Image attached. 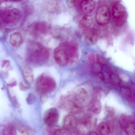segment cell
<instances>
[{"instance_id": "obj_21", "label": "cell", "mask_w": 135, "mask_h": 135, "mask_svg": "<svg viewBox=\"0 0 135 135\" xmlns=\"http://www.w3.org/2000/svg\"><path fill=\"white\" fill-rule=\"evenodd\" d=\"M19 129L21 135H35L34 131L30 128L22 126Z\"/></svg>"}, {"instance_id": "obj_27", "label": "cell", "mask_w": 135, "mask_h": 135, "mask_svg": "<svg viewBox=\"0 0 135 135\" xmlns=\"http://www.w3.org/2000/svg\"><path fill=\"white\" fill-rule=\"evenodd\" d=\"M9 61L7 60H4L2 61L1 62V66L2 68H3L5 66H6L9 63Z\"/></svg>"}, {"instance_id": "obj_13", "label": "cell", "mask_w": 135, "mask_h": 135, "mask_svg": "<svg viewBox=\"0 0 135 135\" xmlns=\"http://www.w3.org/2000/svg\"><path fill=\"white\" fill-rule=\"evenodd\" d=\"M22 40V37L21 33L16 32L11 35L9 41L11 45L13 47H16L21 45Z\"/></svg>"}, {"instance_id": "obj_1", "label": "cell", "mask_w": 135, "mask_h": 135, "mask_svg": "<svg viewBox=\"0 0 135 135\" xmlns=\"http://www.w3.org/2000/svg\"><path fill=\"white\" fill-rule=\"evenodd\" d=\"M49 56V52L46 48L41 44L35 43L31 47L28 60L33 64L41 65L47 61Z\"/></svg>"}, {"instance_id": "obj_26", "label": "cell", "mask_w": 135, "mask_h": 135, "mask_svg": "<svg viewBox=\"0 0 135 135\" xmlns=\"http://www.w3.org/2000/svg\"><path fill=\"white\" fill-rule=\"evenodd\" d=\"M12 100L15 107L17 108H19L20 107V105L18 102L16 97L13 96L12 97Z\"/></svg>"}, {"instance_id": "obj_30", "label": "cell", "mask_w": 135, "mask_h": 135, "mask_svg": "<svg viewBox=\"0 0 135 135\" xmlns=\"http://www.w3.org/2000/svg\"><path fill=\"white\" fill-rule=\"evenodd\" d=\"M88 135H99L98 134L94 131H91L90 132Z\"/></svg>"}, {"instance_id": "obj_23", "label": "cell", "mask_w": 135, "mask_h": 135, "mask_svg": "<svg viewBox=\"0 0 135 135\" xmlns=\"http://www.w3.org/2000/svg\"><path fill=\"white\" fill-rule=\"evenodd\" d=\"M54 135H70L67 131L63 129H59L56 131Z\"/></svg>"}, {"instance_id": "obj_20", "label": "cell", "mask_w": 135, "mask_h": 135, "mask_svg": "<svg viewBox=\"0 0 135 135\" xmlns=\"http://www.w3.org/2000/svg\"><path fill=\"white\" fill-rule=\"evenodd\" d=\"M123 131L127 135H135L134 122L133 121L130 122Z\"/></svg>"}, {"instance_id": "obj_17", "label": "cell", "mask_w": 135, "mask_h": 135, "mask_svg": "<svg viewBox=\"0 0 135 135\" xmlns=\"http://www.w3.org/2000/svg\"><path fill=\"white\" fill-rule=\"evenodd\" d=\"M132 120L129 116L124 114H122L119 119V123L121 128L123 130Z\"/></svg>"}, {"instance_id": "obj_8", "label": "cell", "mask_w": 135, "mask_h": 135, "mask_svg": "<svg viewBox=\"0 0 135 135\" xmlns=\"http://www.w3.org/2000/svg\"><path fill=\"white\" fill-rule=\"evenodd\" d=\"M58 110L55 108H52L47 110L44 116L45 123L49 126L55 125L57 122L59 117Z\"/></svg>"}, {"instance_id": "obj_12", "label": "cell", "mask_w": 135, "mask_h": 135, "mask_svg": "<svg viewBox=\"0 0 135 135\" xmlns=\"http://www.w3.org/2000/svg\"><path fill=\"white\" fill-rule=\"evenodd\" d=\"M98 38L97 32L94 30H92L86 34L84 38V41L85 42L87 45H92L97 42Z\"/></svg>"}, {"instance_id": "obj_9", "label": "cell", "mask_w": 135, "mask_h": 135, "mask_svg": "<svg viewBox=\"0 0 135 135\" xmlns=\"http://www.w3.org/2000/svg\"><path fill=\"white\" fill-rule=\"evenodd\" d=\"M62 105L64 108L70 112L76 113L80 110L79 107L69 98H64L61 100Z\"/></svg>"}, {"instance_id": "obj_24", "label": "cell", "mask_w": 135, "mask_h": 135, "mask_svg": "<svg viewBox=\"0 0 135 135\" xmlns=\"http://www.w3.org/2000/svg\"><path fill=\"white\" fill-rule=\"evenodd\" d=\"M19 86L20 90L23 91H26L30 88V87L28 86L25 85L22 81L20 82Z\"/></svg>"}, {"instance_id": "obj_5", "label": "cell", "mask_w": 135, "mask_h": 135, "mask_svg": "<svg viewBox=\"0 0 135 135\" xmlns=\"http://www.w3.org/2000/svg\"><path fill=\"white\" fill-rule=\"evenodd\" d=\"M110 17V11L109 7L105 5L100 6L98 9L95 15L97 23L100 25L107 24Z\"/></svg>"}, {"instance_id": "obj_6", "label": "cell", "mask_w": 135, "mask_h": 135, "mask_svg": "<svg viewBox=\"0 0 135 135\" xmlns=\"http://www.w3.org/2000/svg\"><path fill=\"white\" fill-rule=\"evenodd\" d=\"M60 46L65 51L69 61L73 62L77 59L78 55V48L76 43L73 42H65Z\"/></svg>"}, {"instance_id": "obj_29", "label": "cell", "mask_w": 135, "mask_h": 135, "mask_svg": "<svg viewBox=\"0 0 135 135\" xmlns=\"http://www.w3.org/2000/svg\"><path fill=\"white\" fill-rule=\"evenodd\" d=\"M17 85V82L16 81H12L8 84V85L9 87H12Z\"/></svg>"}, {"instance_id": "obj_3", "label": "cell", "mask_w": 135, "mask_h": 135, "mask_svg": "<svg viewBox=\"0 0 135 135\" xmlns=\"http://www.w3.org/2000/svg\"><path fill=\"white\" fill-rule=\"evenodd\" d=\"M21 16L20 11L16 8L0 10V19L6 24H12L17 22L19 20Z\"/></svg>"}, {"instance_id": "obj_2", "label": "cell", "mask_w": 135, "mask_h": 135, "mask_svg": "<svg viewBox=\"0 0 135 135\" xmlns=\"http://www.w3.org/2000/svg\"><path fill=\"white\" fill-rule=\"evenodd\" d=\"M56 87L55 81L49 76L42 75L37 79L36 88L40 94H47L53 91Z\"/></svg>"}, {"instance_id": "obj_7", "label": "cell", "mask_w": 135, "mask_h": 135, "mask_svg": "<svg viewBox=\"0 0 135 135\" xmlns=\"http://www.w3.org/2000/svg\"><path fill=\"white\" fill-rule=\"evenodd\" d=\"M54 56L56 62L61 66H66L69 62L68 57L65 51L61 46L55 50Z\"/></svg>"}, {"instance_id": "obj_10", "label": "cell", "mask_w": 135, "mask_h": 135, "mask_svg": "<svg viewBox=\"0 0 135 135\" xmlns=\"http://www.w3.org/2000/svg\"><path fill=\"white\" fill-rule=\"evenodd\" d=\"M95 123V118L91 116H88L84 117L82 120L81 127L83 130L86 132L94 127Z\"/></svg>"}, {"instance_id": "obj_19", "label": "cell", "mask_w": 135, "mask_h": 135, "mask_svg": "<svg viewBox=\"0 0 135 135\" xmlns=\"http://www.w3.org/2000/svg\"><path fill=\"white\" fill-rule=\"evenodd\" d=\"M80 24L85 27H88L91 24L92 19L91 17L88 15L83 16L79 21Z\"/></svg>"}, {"instance_id": "obj_18", "label": "cell", "mask_w": 135, "mask_h": 135, "mask_svg": "<svg viewBox=\"0 0 135 135\" xmlns=\"http://www.w3.org/2000/svg\"><path fill=\"white\" fill-rule=\"evenodd\" d=\"M49 27V26L47 23L44 22H37L34 26V29L36 31L41 33L46 32Z\"/></svg>"}, {"instance_id": "obj_28", "label": "cell", "mask_w": 135, "mask_h": 135, "mask_svg": "<svg viewBox=\"0 0 135 135\" xmlns=\"http://www.w3.org/2000/svg\"><path fill=\"white\" fill-rule=\"evenodd\" d=\"M40 98L42 102H45L46 100L47 99V95L46 94H40Z\"/></svg>"}, {"instance_id": "obj_25", "label": "cell", "mask_w": 135, "mask_h": 135, "mask_svg": "<svg viewBox=\"0 0 135 135\" xmlns=\"http://www.w3.org/2000/svg\"><path fill=\"white\" fill-rule=\"evenodd\" d=\"M106 112L107 117H109L113 116L114 111V109L111 108H107L106 109Z\"/></svg>"}, {"instance_id": "obj_16", "label": "cell", "mask_w": 135, "mask_h": 135, "mask_svg": "<svg viewBox=\"0 0 135 135\" xmlns=\"http://www.w3.org/2000/svg\"><path fill=\"white\" fill-rule=\"evenodd\" d=\"M98 130L101 135H109L110 129L109 125L106 123L102 122L98 126Z\"/></svg>"}, {"instance_id": "obj_11", "label": "cell", "mask_w": 135, "mask_h": 135, "mask_svg": "<svg viewBox=\"0 0 135 135\" xmlns=\"http://www.w3.org/2000/svg\"><path fill=\"white\" fill-rule=\"evenodd\" d=\"M95 3L94 1L83 0L80 3V8L82 11L85 13L91 12L94 9Z\"/></svg>"}, {"instance_id": "obj_4", "label": "cell", "mask_w": 135, "mask_h": 135, "mask_svg": "<svg viewBox=\"0 0 135 135\" xmlns=\"http://www.w3.org/2000/svg\"><path fill=\"white\" fill-rule=\"evenodd\" d=\"M112 15L115 24L118 26L123 25L127 20L126 10L124 6L119 2L114 4L112 9Z\"/></svg>"}, {"instance_id": "obj_14", "label": "cell", "mask_w": 135, "mask_h": 135, "mask_svg": "<svg viewBox=\"0 0 135 135\" xmlns=\"http://www.w3.org/2000/svg\"><path fill=\"white\" fill-rule=\"evenodd\" d=\"M63 123L65 126L67 128L72 129L76 126L78 121L76 118L74 116L69 115L65 118Z\"/></svg>"}, {"instance_id": "obj_22", "label": "cell", "mask_w": 135, "mask_h": 135, "mask_svg": "<svg viewBox=\"0 0 135 135\" xmlns=\"http://www.w3.org/2000/svg\"><path fill=\"white\" fill-rule=\"evenodd\" d=\"M36 99L35 95L32 93H29L26 98V101L28 105L33 104L35 101Z\"/></svg>"}, {"instance_id": "obj_15", "label": "cell", "mask_w": 135, "mask_h": 135, "mask_svg": "<svg viewBox=\"0 0 135 135\" xmlns=\"http://www.w3.org/2000/svg\"><path fill=\"white\" fill-rule=\"evenodd\" d=\"M23 72L27 82L29 84H32L34 79V73L32 70L28 67H26L23 69Z\"/></svg>"}]
</instances>
